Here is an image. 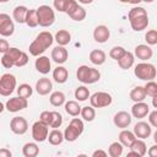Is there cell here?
<instances>
[{"mask_svg":"<svg viewBox=\"0 0 157 157\" xmlns=\"http://www.w3.org/2000/svg\"><path fill=\"white\" fill-rule=\"evenodd\" d=\"M128 20H129L131 28L135 32H141V31L146 29L150 23L147 11L141 6H135L131 10H129Z\"/></svg>","mask_w":157,"mask_h":157,"instance_id":"6da1fadb","label":"cell"},{"mask_svg":"<svg viewBox=\"0 0 157 157\" xmlns=\"http://www.w3.org/2000/svg\"><path fill=\"white\" fill-rule=\"evenodd\" d=\"M54 37L50 32L48 31H42L40 33H38V36L36 37V39L29 44V54L33 56H42V54L53 44L54 42Z\"/></svg>","mask_w":157,"mask_h":157,"instance_id":"7a4b0ae2","label":"cell"},{"mask_svg":"<svg viewBox=\"0 0 157 157\" xmlns=\"http://www.w3.org/2000/svg\"><path fill=\"white\" fill-rule=\"evenodd\" d=\"M76 77L80 82H82L85 85H91V83H96L97 81H99L101 72L94 67H90L87 65H81V66H78V69L76 71Z\"/></svg>","mask_w":157,"mask_h":157,"instance_id":"3957f363","label":"cell"},{"mask_svg":"<svg viewBox=\"0 0 157 157\" xmlns=\"http://www.w3.org/2000/svg\"><path fill=\"white\" fill-rule=\"evenodd\" d=\"M83 129H85V125H83V121L80 119V118H72L70 124L67 125V128L64 130V137L66 141L69 142H74L76 141L81 134L83 132Z\"/></svg>","mask_w":157,"mask_h":157,"instance_id":"277c9868","label":"cell"},{"mask_svg":"<svg viewBox=\"0 0 157 157\" xmlns=\"http://www.w3.org/2000/svg\"><path fill=\"white\" fill-rule=\"evenodd\" d=\"M134 74L135 76L139 78V80H142V81H153V78L156 77L157 75V70L155 67V65L150 64V63H139L135 69H134Z\"/></svg>","mask_w":157,"mask_h":157,"instance_id":"5b68a950","label":"cell"},{"mask_svg":"<svg viewBox=\"0 0 157 157\" xmlns=\"http://www.w3.org/2000/svg\"><path fill=\"white\" fill-rule=\"evenodd\" d=\"M37 15L40 27H50L55 22V12L49 5H40L37 9Z\"/></svg>","mask_w":157,"mask_h":157,"instance_id":"8992f818","label":"cell"},{"mask_svg":"<svg viewBox=\"0 0 157 157\" xmlns=\"http://www.w3.org/2000/svg\"><path fill=\"white\" fill-rule=\"evenodd\" d=\"M17 86V80L12 74H2L0 77V94L6 97L10 96Z\"/></svg>","mask_w":157,"mask_h":157,"instance_id":"52a82bcc","label":"cell"},{"mask_svg":"<svg viewBox=\"0 0 157 157\" xmlns=\"http://www.w3.org/2000/svg\"><path fill=\"white\" fill-rule=\"evenodd\" d=\"M112 102L113 98L108 92H94L90 97V103L93 108H104L110 105Z\"/></svg>","mask_w":157,"mask_h":157,"instance_id":"ba28073f","label":"cell"},{"mask_svg":"<svg viewBox=\"0 0 157 157\" xmlns=\"http://www.w3.org/2000/svg\"><path fill=\"white\" fill-rule=\"evenodd\" d=\"M67 16L74 20V21H83L86 18V10L78 5L77 1L75 0H70L69 1V7H67V11H66Z\"/></svg>","mask_w":157,"mask_h":157,"instance_id":"9c48e42d","label":"cell"},{"mask_svg":"<svg viewBox=\"0 0 157 157\" xmlns=\"http://www.w3.org/2000/svg\"><path fill=\"white\" fill-rule=\"evenodd\" d=\"M49 126H47L45 124H43L42 121H36L32 125V137L36 142H43L45 140H48V135H49Z\"/></svg>","mask_w":157,"mask_h":157,"instance_id":"30bf717a","label":"cell"},{"mask_svg":"<svg viewBox=\"0 0 157 157\" xmlns=\"http://www.w3.org/2000/svg\"><path fill=\"white\" fill-rule=\"evenodd\" d=\"M15 32V23L7 13H0V36L10 37Z\"/></svg>","mask_w":157,"mask_h":157,"instance_id":"8fae6325","label":"cell"},{"mask_svg":"<svg viewBox=\"0 0 157 157\" xmlns=\"http://www.w3.org/2000/svg\"><path fill=\"white\" fill-rule=\"evenodd\" d=\"M28 105V102L26 98H22V97H12V98H9L5 103V107H6V110L10 112V113H17L20 110H23L25 108H27Z\"/></svg>","mask_w":157,"mask_h":157,"instance_id":"7c38bea8","label":"cell"},{"mask_svg":"<svg viewBox=\"0 0 157 157\" xmlns=\"http://www.w3.org/2000/svg\"><path fill=\"white\" fill-rule=\"evenodd\" d=\"M10 130L16 135H23L28 130V123L23 117H13L10 121Z\"/></svg>","mask_w":157,"mask_h":157,"instance_id":"4fadbf2b","label":"cell"},{"mask_svg":"<svg viewBox=\"0 0 157 157\" xmlns=\"http://www.w3.org/2000/svg\"><path fill=\"white\" fill-rule=\"evenodd\" d=\"M131 120H132L131 114L128 113V112H125V110H120V112L115 113L114 117H113L114 125L117 128H119V129H123V130L126 129V128H129V125L131 124Z\"/></svg>","mask_w":157,"mask_h":157,"instance_id":"5bb4252c","label":"cell"},{"mask_svg":"<svg viewBox=\"0 0 157 157\" xmlns=\"http://www.w3.org/2000/svg\"><path fill=\"white\" fill-rule=\"evenodd\" d=\"M134 134L137 139L140 140H145L147 137H150V135L152 134V128L148 123L146 121H137L134 125Z\"/></svg>","mask_w":157,"mask_h":157,"instance_id":"9a60e30c","label":"cell"},{"mask_svg":"<svg viewBox=\"0 0 157 157\" xmlns=\"http://www.w3.org/2000/svg\"><path fill=\"white\" fill-rule=\"evenodd\" d=\"M134 55H135L137 59H140V60L147 63V60H150V59L152 58L153 50H152V48H151L150 45H147V44H139V45L135 47Z\"/></svg>","mask_w":157,"mask_h":157,"instance_id":"2e32d148","label":"cell"},{"mask_svg":"<svg viewBox=\"0 0 157 157\" xmlns=\"http://www.w3.org/2000/svg\"><path fill=\"white\" fill-rule=\"evenodd\" d=\"M50 56H52V59H53L54 63H56L58 65H61V64H64V63L67 61V59H69V53H67V49H66L65 47L56 45L55 48H53Z\"/></svg>","mask_w":157,"mask_h":157,"instance_id":"e0dca14e","label":"cell"},{"mask_svg":"<svg viewBox=\"0 0 157 157\" xmlns=\"http://www.w3.org/2000/svg\"><path fill=\"white\" fill-rule=\"evenodd\" d=\"M34 67L36 70L42 74V75H47L49 74V71L52 70V61L48 56L45 55H42V56H38L34 61Z\"/></svg>","mask_w":157,"mask_h":157,"instance_id":"ac0fdd59","label":"cell"},{"mask_svg":"<svg viewBox=\"0 0 157 157\" xmlns=\"http://www.w3.org/2000/svg\"><path fill=\"white\" fill-rule=\"evenodd\" d=\"M110 37V31L107 26L99 25L93 29V39L97 43H105Z\"/></svg>","mask_w":157,"mask_h":157,"instance_id":"d6986e66","label":"cell"},{"mask_svg":"<svg viewBox=\"0 0 157 157\" xmlns=\"http://www.w3.org/2000/svg\"><path fill=\"white\" fill-rule=\"evenodd\" d=\"M53 90V82L48 77H42L36 82V91L39 96H47Z\"/></svg>","mask_w":157,"mask_h":157,"instance_id":"ffe728a7","label":"cell"},{"mask_svg":"<svg viewBox=\"0 0 157 157\" xmlns=\"http://www.w3.org/2000/svg\"><path fill=\"white\" fill-rule=\"evenodd\" d=\"M147 114H150V107L147 103L145 102H140V103H135L131 107V115L136 119H142L145 118Z\"/></svg>","mask_w":157,"mask_h":157,"instance_id":"44dd1931","label":"cell"},{"mask_svg":"<svg viewBox=\"0 0 157 157\" xmlns=\"http://www.w3.org/2000/svg\"><path fill=\"white\" fill-rule=\"evenodd\" d=\"M53 78L56 83H65L69 78V71L66 67L58 65L54 70H53Z\"/></svg>","mask_w":157,"mask_h":157,"instance_id":"7402d4cb","label":"cell"},{"mask_svg":"<svg viewBox=\"0 0 157 157\" xmlns=\"http://www.w3.org/2000/svg\"><path fill=\"white\" fill-rule=\"evenodd\" d=\"M136 139H137V137L135 136L134 131H130V130H128V129L121 130L120 134H119V142H120L124 147H130L131 144H132Z\"/></svg>","mask_w":157,"mask_h":157,"instance_id":"603a6c76","label":"cell"},{"mask_svg":"<svg viewBox=\"0 0 157 157\" xmlns=\"http://www.w3.org/2000/svg\"><path fill=\"white\" fill-rule=\"evenodd\" d=\"M28 13V9L23 5H18L12 11V17L17 23H26V17Z\"/></svg>","mask_w":157,"mask_h":157,"instance_id":"cb8c5ba5","label":"cell"},{"mask_svg":"<svg viewBox=\"0 0 157 157\" xmlns=\"http://www.w3.org/2000/svg\"><path fill=\"white\" fill-rule=\"evenodd\" d=\"M64 109L65 112L71 115V117H78L81 115V110H82V107H80V104L76 102V101H67L65 104H64Z\"/></svg>","mask_w":157,"mask_h":157,"instance_id":"d4e9b609","label":"cell"},{"mask_svg":"<svg viewBox=\"0 0 157 157\" xmlns=\"http://www.w3.org/2000/svg\"><path fill=\"white\" fill-rule=\"evenodd\" d=\"M54 39H55V42L58 43V45L65 47V45H67V44L70 43V40H71V34H70V32L66 31V29H59V31L55 33Z\"/></svg>","mask_w":157,"mask_h":157,"instance_id":"484cf974","label":"cell"},{"mask_svg":"<svg viewBox=\"0 0 157 157\" xmlns=\"http://www.w3.org/2000/svg\"><path fill=\"white\" fill-rule=\"evenodd\" d=\"M105 59H107V55L103 50L101 49H94L90 53V61L93 64V65H102L105 63Z\"/></svg>","mask_w":157,"mask_h":157,"instance_id":"4316f807","label":"cell"},{"mask_svg":"<svg viewBox=\"0 0 157 157\" xmlns=\"http://www.w3.org/2000/svg\"><path fill=\"white\" fill-rule=\"evenodd\" d=\"M134 61H135V55L132 53H130V52H126L121 56V59L118 60V65H119L120 69L128 70V69H130L134 65Z\"/></svg>","mask_w":157,"mask_h":157,"instance_id":"83f0119b","label":"cell"},{"mask_svg":"<svg viewBox=\"0 0 157 157\" xmlns=\"http://www.w3.org/2000/svg\"><path fill=\"white\" fill-rule=\"evenodd\" d=\"M146 92H145V88L144 86H136L134 87L131 91H130V99L134 101L135 103H140V102H144L145 98H146Z\"/></svg>","mask_w":157,"mask_h":157,"instance_id":"f1b7e54d","label":"cell"},{"mask_svg":"<svg viewBox=\"0 0 157 157\" xmlns=\"http://www.w3.org/2000/svg\"><path fill=\"white\" fill-rule=\"evenodd\" d=\"M22 155L25 157H37L39 155V147L36 142H27L22 147Z\"/></svg>","mask_w":157,"mask_h":157,"instance_id":"f546056e","label":"cell"},{"mask_svg":"<svg viewBox=\"0 0 157 157\" xmlns=\"http://www.w3.org/2000/svg\"><path fill=\"white\" fill-rule=\"evenodd\" d=\"M49 102L53 107H60L66 103V97L61 91H54L49 96Z\"/></svg>","mask_w":157,"mask_h":157,"instance_id":"4dcf8cb0","label":"cell"},{"mask_svg":"<svg viewBox=\"0 0 157 157\" xmlns=\"http://www.w3.org/2000/svg\"><path fill=\"white\" fill-rule=\"evenodd\" d=\"M64 140H65L64 132H61L59 129H53V130L49 132V135H48V141H49V144L53 145V146L60 145Z\"/></svg>","mask_w":157,"mask_h":157,"instance_id":"1f68e13d","label":"cell"},{"mask_svg":"<svg viewBox=\"0 0 157 157\" xmlns=\"http://www.w3.org/2000/svg\"><path fill=\"white\" fill-rule=\"evenodd\" d=\"M130 151L136 152L137 155H140V156L144 157V156L147 153V146H146V144H145L144 140L136 139V140L131 144V146H130Z\"/></svg>","mask_w":157,"mask_h":157,"instance_id":"d6a6232c","label":"cell"},{"mask_svg":"<svg viewBox=\"0 0 157 157\" xmlns=\"http://www.w3.org/2000/svg\"><path fill=\"white\" fill-rule=\"evenodd\" d=\"M75 98L78 101V102H85L87 101L91 94H90V90L86 87V86H78L76 90H75Z\"/></svg>","mask_w":157,"mask_h":157,"instance_id":"836d02e7","label":"cell"},{"mask_svg":"<svg viewBox=\"0 0 157 157\" xmlns=\"http://www.w3.org/2000/svg\"><path fill=\"white\" fill-rule=\"evenodd\" d=\"M123 150H124V146L119 141H115V142H112L109 145L108 155H109V157H120L123 153Z\"/></svg>","mask_w":157,"mask_h":157,"instance_id":"e575fe53","label":"cell"},{"mask_svg":"<svg viewBox=\"0 0 157 157\" xmlns=\"http://www.w3.org/2000/svg\"><path fill=\"white\" fill-rule=\"evenodd\" d=\"M26 25L31 28H34L37 26H39L38 23V15H37V9H31L28 10L27 17H26Z\"/></svg>","mask_w":157,"mask_h":157,"instance_id":"d590c367","label":"cell"},{"mask_svg":"<svg viewBox=\"0 0 157 157\" xmlns=\"http://www.w3.org/2000/svg\"><path fill=\"white\" fill-rule=\"evenodd\" d=\"M16 91H17V96L18 97H22V98H26V99L29 98L32 96V93H33V88L28 83H21L16 88Z\"/></svg>","mask_w":157,"mask_h":157,"instance_id":"8d00e7d4","label":"cell"},{"mask_svg":"<svg viewBox=\"0 0 157 157\" xmlns=\"http://www.w3.org/2000/svg\"><path fill=\"white\" fill-rule=\"evenodd\" d=\"M81 118H82L85 121H93L94 118H96V110H94V108H93L92 105L82 107Z\"/></svg>","mask_w":157,"mask_h":157,"instance_id":"74e56055","label":"cell"},{"mask_svg":"<svg viewBox=\"0 0 157 157\" xmlns=\"http://www.w3.org/2000/svg\"><path fill=\"white\" fill-rule=\"evenodd\" d=\"M128 50L126 49H124L123 47H120V45H115V47H113L112 49H110V52H109V56L112 58V59H114V60H119V59H121V56L126 53Z\"/></svg>","mask_w":157,"mask_h":157,"instance_id":"f35d334b","label":"cell"},{"mask_svg":"<svg viewBox=\"0 0 157 157\" xmlns=\"http://www.w3.org/2000/svg\"><path fill=\"white\" fill-rule=\"evenodd\" d=\"M144 88H145V92H146L147 96H150L152 98L157 96V82L148 81V82H146V85L144 86Z\"/></svg>","mask_w":157,"mask_h":157,"instance_id":"ab89813d","label":"cell"},{"mask_svg":"<svg viewBox=\"0 0 157 157\" xmlns=\"http://www.w3.org/2000/svg\"><path fill=\"white\" fill-rule=\"evenodd\" d=\"M145 40L147 45H155L157 44V31L156 29H150L145 34Z\"/></svg>","mask_w":157,"mask_h":157,"instance_id":"60d3db41","label":"cell"},{"mask_svg":"<svg viewBox=\"0 0 157 157\" xmlns=\"http://www.w3.org/2000/svg\"><path fill=\"white\" fill-rule=\"evenodd\" d=\"M69 1L70 0H54L53 1V6L55 7V10L66 13L67 7H69Z\"/></svg>","mask_w":157,"mask_h":157,"instance_id":"b9f144b4","label":"cell"},{"mask_svg":"<svg viewBox=\"0 0 157 157\" xmlns=\"http://www.w3.org/2000/svg\"><path fill=\"white\" fill-rule=\"evenodd\" d=\"M39 121H42L47 126H50L52 121H53V112H49V110L42 112L40 115H39Z\"/></svg>","mask_w":157,"mask_h":157,"instance_id":"7bdbcfd3","label":"cell"},{"mask_svg":"<svg viewBox=\"0 0 157 157\" xmlns=\"http://www.w3.org/2000/svg\"><path fill=\"white\" fill-rule=\"evenodd\" d=\"M22 50H20L18 48H15V47H11L10 48V50L6 53L11 59H12V61L15 63V65H16V63H17V60L21 58V55H22Z\"/></svg>","mask_w":157,"mask_h":157,"instance_id":"ee69618b","label":"cell"},{"mask_svg":"<svg viewBox=\"0 0 157 157\" xmlns=\"http://www.w3.org/2000/svg\"><path fill=\"white\" fill-rule=\"evenodd\" d=\"M61 124H63V115L59 113V112H53V121H52V125H50V128H53V129H58V128H60L61 126Z\"/></svg>","mask_w":157,"mask_h":157,"instance_id":"f6af8a7d","label":"cell"},{"mask_svg":"<svg viewBox=\"0 0 157 157\" xmlns=\"http://www.w3.org/2000/svg\"><path fill=\"white\" fill-rule=\"evenodd\" d=\"M1 65L5 67V69H11L12 66H15V63L12 61V59L7 55V54H4L1 56Z\"/></svg>","mask_w":157,"mask_h":157,"instance_id":"bcb514c9","label":"cell"},{"mask_svg":"<svg viewBox=\"0 0 157 157\" xmlns=\"http://www.w3.org/2000/svg\"><path fill=\"white\" fill-rule=\"evenodd\" d=\"M148 124L153 128H157V109L150 112L148 114Z\"/></svg>","mask_w":157,"mask_h":157,"instance_id":"7dc6e473","label":"cell"},{"mask_svg":"<svg viewBox=\"0 0 157 157\" xmlns=\"http://www.w3.org/2000/svg\"><path fill=\"white\" fill-rule=\"evenodd\" d=\"M27 63H28V54L27 53H22V55H21V58L17 60V63H16V67H22V66H25V65H27Z\"/></svg>","mask_w":157,"mask_h":157,"instance_id":"c3c4849f","label":"cell"},{"mask_svg":"<svg viewBox=\"0 0 157 157\" xmlns=\"http://www.w3.org/2000/svg\"><path fill=\"white\" fill-rule=\"evenodd\" d=\"M10 50V44L7 43L6 39H0V53L4 55Z\"/></svg>","mask_w":157,"mask_h":157,"instance_id":"681fc988","label":"cell"},{"mask_svg":"<svg viewBox=\"0 0 157 157\" xmlns=\"http://www.w3.org/2000/svg\"><path fill=\"white\" fill-rule=\"evenodd\" d=\"M147 155L148 157H157V144H155L147 150Z\"/></svg>","mask_w":157,"mask_h":157,"instance_id":"f907efd6","label":"cell"},{"mask_svg":"<svg viewBox=\"0 0 157 157\" xmlns=\"http://www.w3.org/2000/svg\"><path fill=\"white\" fill-rule=\"evenodd\" d=\"M92 157H108V153L104 151V150H96L93 153H92Z\"/></svg>","mask_w":157,"mask_h":157,"instance_id":"816d5d0a","label":"cell"},{"mask_svg":"<svg viewBox=\"0 0 157 157\" xmlns=\"http://www.w3.org/2000/svg\"><path fill=\"white\" fill-rule=\"evenodd\" d=\"M0 157H12V153H11V151L9 148L2 147L0 150Z\"/></svg>","mask_w":157,"mask_h":157,"instance_id":"f5cc1de1","label":"cell"},{"mask_svg":"<svg viewBox=\"0 0 157 157\" xmlns=\"http://www.w3.org/2000/svg\"><path fill=\"white\" fill-rule=\"evenodd\" d=\"M125 157H142V156H140V155H137L136 152H132V151H130Z\"/></svg>","mask_w":157,"mask_h":157,"instance_id":"db71d44e","label":"cell"},{"mask_svg":"<svg viewBox=\"0 0 157 157\" xmlns=\"http://www.w3.org/2000/svg\"><path fill=\"white\" fill-rule=\"evenodd\" d=\"M152 105H153V107H155V108L157 109V96L152 98Z\"/></svg>","mask_w":157,"mask_h":157,"instance_id":"11a10c76","label":"cell"},{"mask_svg":"<svg viewBox=\"0 0 157 157\" xmlns=\"http://www.w3.org/2000/svg\"><path fill=\"white\" fill-rule=\"evenodd\" d=\"M153 141H155V142L157 144V130H156V131L153 132Z\"/></svg>","mask_w":157,"mask_h":157,"instance_id":"9f6ffc18","label":"cell"},{"mask_svg":"<svg viewBox=\"0 0 157 157\" xmlns=\"http://www.w3.org/2000/svg\"><path fill=\"white\" fill-rule=\"evenodd\" d=\"M76 157H88V156H87L86 153H80V155H77Z\"/></svg>","mask_w":157,"mask_h":157,"instance_id":"6f0895ef","label":"cell"}]
</instances>
